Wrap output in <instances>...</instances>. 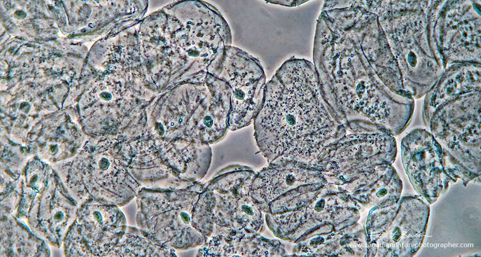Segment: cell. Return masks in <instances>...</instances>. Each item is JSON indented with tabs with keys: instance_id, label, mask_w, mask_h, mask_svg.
Instances as JSON below:
<instances>
[{
	"instance_id": "cell-7",
	"label": "cell",
	"mask_w": 481,
	"mask_h": 257,
	"mask_svg": "<svg viewBox=\"0 0 481 257\" xmlns=\"http://www.w3.org/2000/svg\"><path fill=\"white\" fill-rule=\"evenodd\" d=\"M479 75L476 73L447 75L428 95L423 115L425 126L428 128L430 119L439 107L463 94L479 91Z\"/></svg>"
},
{
	"instance_id": "cell-3",
	"label": "cell",
	"mask_w": 481,
	"mask_h": 257,
	"mask_svg": "<svg viewBox=\"0 0 481 257\" xmlns=\"http://www.w3.org/2000/svg\"><path fill=\"white\" fill-rule=\"evenodd\" d=\"M212 74L225 81L231 90L229 130L250 125L265 97L266 77L260 62L239 48L227 46L221 63Z\"/></svg>"
},
{
	"instance_id": "cell-4",
	"label": "cell",
	"mask_w": 481,
	"mask_h": 257,
	"mask_svg": "<svg viewBox=\"0 0 481 257\" xmlns=\"http://www.w3.org/2000/svg\"><path fill=\"white\" fill-rule=\"evenodd\" d=\"M401 154L406 172L420 193L438 194L459 179L453 157L426 129H415L402 139Z\"/></svg>"
},
{
	"instance_id": "cell-9",
	"label": "cell",
	"mask_w": 481,
	"mask_h": 257,
	"mask_svg": "<svg viewBox=\"0 0 481 257\" xmlns=\"http://www.w3.org/2000/svg\"><path fill=\"white\" fill-rule=\"evenodd\" d=\"M215 197L213 191L204 188L200 194L192 211V226L207 237L213 232L214 223V209Z\"/></svg>"
},
{
	"instance_id": "cell-5",
	"label": "cell",
	"mask_w": 481,
	"mask_h": 257,
	"mask_svg": "<svg viewBox=\"0 0 481 257\" xmlns=\"http://www.w3.org/2000/svg\"><path fill=\"white\" fill-rule=\"evenodd\" d=\"M256 173L250 167L240 165L228 166L217 173L205 187L213 191L215 197L214 223L231 226V220L237 203L250 195Z\"/></svg>"
},
{
	"instance_id": "cell-2",
	"label": "cell",
	"mask_w": 481,
	"mask_h": 257,
	"mask_svg": "<svg viewBox=\"0 0 481 257\" xmlns=\"http://www.w3.org/2000/svg\"><path fill=\"white\" fill-rule=\"evenodd\" d=\"M480 91L462 95L439 107L429 124L430 132L465 168L480 177Z\"/></svg>"
},
{
	"instance_id": "cell-8",
	"label": "cell",
	"mask_w": 481,
	"mask_h": 257,
	"mask_svg": "<svg viewBox=\"0 0 481 257\" xmlns=\"http://www.w3.org/2000/svg\"><path fill=\"white\" fill-rule=\"evenodd\" d=\"M263 224L262 211L250 195L240 199L231 217V227L256 233L261 232Z\"/></svg>"
},
{
	"instance_id": "cell-6",
	"label": "cell",
	"mask_w": 481,
	"mask_h": 257,
	"mask_svg": "<svg viewBox=\"0 0 481 257\" xmlns=\"http://www.w3.org/2000/svg\"><path fill=\"white\" fill-rule=\"evenodd\" d=\"M296 160L278 159L256 174L250 196L265 212L269 203L301 184L305 173Z\"/></svg>"
},
{
	"instance_id": "cell-1",
	"label": "cell",
	"mask_w": 481,
	"mask_h": 257,
	"mask_svg": "<svg viewBox=\"0 0 481 257\" xmlns=\"http://www.w3.org/2000/svg\"><path fill=\"white\" fill-rule=\"evenodd\" d=\"M322 110L299 63H285L266 84L263 105L253 120L257 145L268 162L299 159L306 136L326 126Z\"/></svg>"
}]
</instances>
